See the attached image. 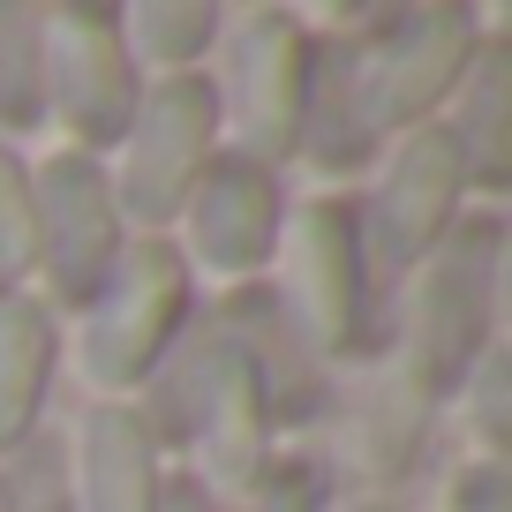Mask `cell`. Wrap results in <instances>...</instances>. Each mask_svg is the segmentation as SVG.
<instances>
[{"label": "cell", "mask_w": 512, "mask_h": 512, "mask_svg": "<svg viewBox=\"0 0 512 512\" xmlns=\"http://www.w3.org/2000/svg\"><path fill=\"white\" fill-rule=\"evenodd\" d=\"M166 512H234V505L211 497L204 482H166Z\"/></svg>", "instance_id": "cell-23"}, {"label": "cell", "mask_w": 512, "mask_h": 512, "mask_svg": "<svg viewBox=\"0 0 512 512\" xmlns=\"http://www.w3.org/2000/svg\"><path fill=\"white\" fill-rule=\"evenodd\" d=\"M144 430L211 452V475H219V482H256V475H264L272 415H264V392H256L241 347L219 332V324H196V332L174 339V354L151 369Z\"/></svg>", "instance_id": "cell-1"}, {"label": "cell", "mask_w": 512, "mask_h": 512, "mask_svg": "<svg viewBox=\"0 0 512 512\" xmlns=\"http://www.w3.org/2000/svg\"><path fill=\"white\" fill-rule=\"evenodd\" d=\"M430 407H437V400L422 392L415 377H407V369H400V377H392V384L377 392V407H369V452H377V475H400V467L422 452Z\"/></svg>", "instance_id": "cell-19"}, {"label": "cell", "mask_w": 512, "mask_h": 512, "mask_svg": "<svg viewBox=\"0 0 512 512\" xmlns=\"http://www.w3.org/2000/svg\"><path fill=\"white\" fill-rule=\"evenodd\" d=\"M128 23H136V46L181 76L219 31V0H128Z\"/></svg>", "instance_id": "cell-18"}, {"label": "cell", "mask_w": 512, "mask_h": 512, "mask_svg": "<svg viewBox=\"0 0 512 512\" xmlns=\"http://www.w3.org/2000/svg\"><path fill=\"white\" fill-rule=\"evenodd\" d=\"M46 98L91 151L121 144L128 121H136V98H144L121 31L91 16H46Z\"/></svg>", "instance_id": "cell-10"}, {"label": "cell", "mask_w": 512, "mask_h": 512, "mask_svg": "<svg viewBox=\"0 0 512 512\" xmlns=\"http://www.w3.org/2000/svg\"><path fill=\"white\" fill-rule=\"evenodd\" d=\"M121 0H53V16H91V23H113Z\"/></svg>", "instance_id": "cell-24"}, {"label": "cell", "mask_w": 512, "mask_h": 512, "mask_svg": "<svg viewBox=\"0 0 512 512\" xmlns=\"http://www.w3.org/2000/svg\"><path fill=\"white\" fill-rule=\"evenodd\" d=\"M460 189H467V166L452 151V128H407V144L392 151V174H384L362 226L369 264H384V272L422 264L460 226Z\"/></svg>", "instance_id": "cell-8"}, {"label": "cell", "mask_w": 512, "mask_h": 512, "mask_svg": "<svg viewBox=\"0 0 512 512\" xmlns=\"http://www.w3.org/2000/svg\"><path fill=\"white\" fill-rule=\"evenodd\" d=\"M128 159H121V196L113 204L136 211L144 226H166L189 189L204 181V166L219 159V98L204 76H166L151 98H136V121H128Z\"/></svg>", "instance_id": "cell-5"}, {"label": "cell", "mask_w": 512, "mask_h": 512, "mask_svg": "<svg viewBox=\"0 0 512 512\" xmlns=\"http://www.w3.org/2000/svg\"><path fill=\"white\" fill-rule=\"evenodd\" d=\"M482 53V16L467 0H430L392 16L369 46H347V76H354V113H362L369 144L392 128H415L422 113H437L452 91L467 83Z\"/></svg>", "instance_id": "cell-2"}, {"label": "cell", "mask_w": 512, "mask_h": 512, "mask_svg": "<svg viewBox=\"0 0 512 512\" xmlns=\"http://www.w3.org/2000/svg\"><path fill=\"white\" fill-rule=\"evenodd\" d=\"M354 512H392V505H354Z\"/></svg>", "instance_id": "cell-27"}, {"label": "cell", "mask_w": 512, "mask_h": 512, "mask_svg": "<svg viewBox=\"0 0 512 512\" xmlns=\"http://www.w3.org/2000/svg\"><path fill=\"white\" fill-rule=\"evenodd\" d=\"M497 219H467L437 241V264L422 279L415 302V332H407V377L445 400L475 377V362L490 354V324H497Z\"/></svg>", "instance_id": "cell-3"}, {"label": "cell", "mask_w": 512, "mask_h": 512, "mask_svg": "<svg viewBox=\"0 0 512 512\" xmlns=\"http://www.w3.org/2000/svg\"><path fill=\"white\" fill-rule=\"evenodd\" d=\"M460 91H467V106L445 121L452 151H460L475 189H505V166H512V151H505V46H482Z\"/></svg>", "instance_id": "cell-16"}, {"label": "cell", "mask_w": 512, "mask_h": 512, "mask_svg": "<svg viewBox=\"0 0 512 512\" xmlns=\"http://www.w3.org/2000/svg\"><path fill=\"white\" fill-rule=\"evenodd\" d=\"M452 512H512V490L497 467H467L460 490H452Z\"/></svg>", "instance_id": "cell-22"}, {"label": "cell", "mask_w": 512, "mask_h": 512, "mask_svg": "<svg viewBox=\"0 0 512 512\" xmlns=\"http://www.w3.org/2000/svg\"><path fill=\"white\" fill-rule=\"evenodd\" d=\"M189 324V264L166 241L121 249L113 279L98 287L91 324H83V362L98 384H151V369L174 354Z\"/></svg>", "instance_id": "cell-4"}, {"label": "cell", "mask_w": 512, "mask_h": 512, "mask_svg": "<svg viewBox=\"0 0 512 512\" xmlns=\"http://www.w3.org/2000/svg\"><path fill=\"white\" fill-rule=\"evenodd\" d=\"M189 234H196V256L211 272H256L272 264L279 249V219H287V196H279V174L256 159H211L204 181L189 189Z\"/></svg>", "instance_id": "cell-11"}, {"label": "cell", "mask_w": 512, "mask_h": 512, "mask_svg": "<svg viewBox=\"0 0 512 512\" xmlns=\"http://www.w3.org/2000/svg\"><path fill=\"white\" fill-rule=\"evenodd\" d=\"M324 8H332V16H369L377 0H324Z\"/></svg>", "instance_id": "cell-25"}, {"label": "cell", "mask_w": 512, "mask_h": 512, "mask_svg": "<svg viewBox=\"0 0 512 512\" xmlns=\"http://www.w3.org/2000/svg\"><path fill=\"white\" fill-rule=\"evenodd\" d=\"M256 512H324V490L302 460H279L256 475Z\"/></svg>", "instance_id": "cell-21"}, {"label": "cell", "mask_w": 512, "mask_h": 512, "mask_svg": "<svg viewBox=\"0 0 512 512\" xmlns=\"http://www.w3.org/2000/svg\"><path fill=\"white\" fill-rule=\"evenodd\" d=\"M309 159L324 166V174H347V166H362L369 151V128L362 113H354V76H347V38H332V46L309 53V98H302V144Z\"/></svg>", "instance_id": "cell-15"}, {"label": "cell", "mask_w": 512, "mask_h": 512, "mask_svg": "<svg viewBox=\"0 0 512 512\" xmlns=\"http://www.w3.org/2000/svg\"><path fill=\"white\" fill-rule=\"evenodd\" d=\"M76 512H166L159 437L128 407H91L76 445Z\"/></svg>", "instance_id": "cell-12"}, {"label": "cell", "mask_w": 512, "mask_h": 512, "mask_svg": "<svg viewBox=\"0 0 512 512\" xmlns=\"http://www.w3.org/2000/svg\"><path fill=\"white\" fill-rule=\"evenodd\" d=\"M0 512H16V505H8V482H0Z\"/></svg>", "instance_id": "cell-26"}, {"label": "cell", "mask_w": 512, "mask_h": 512, "mask_svg": "<svg viewBox=\"0 0 512 512\" xmlns=\"http://www.w3.org/2000/svg\"><path fill=\"white\" fill-rule=\"evenodd\" d=\"M46 113V8L0 0V121L38 128Z\"/></svg>", "instance_id": "cell-17"}, {"label": "cell", "mask_w": 512, "mask_h": 512, "mask_svg": "<svg viewBox=\"0 0 512 512\" xmlns=\"http://www.w3.org/2000/svg\"><path fill=\"white\" fill-rule=\"evenodd\" d=\"M369 249H362V211L354 204H309L294 234V287L279 294L287 317L317 354H347L369 339Z\"/></svg>", "instance_id": "cell-7"}, {"label": "cell", "mask_w": 512, "mask_h": 512, "mask_svg": "<svg viewBox=\"0 0 512 512\" xmlns=\"http://www.w3.org/2000/svg\"><path fill=\"white\" fill-rule=\"evenodd\" d=\"M309 31L294 16H256L234 46V121H241V159L279 166L302 144V98H309Z\"/></svg>", "instance_id": "cell-9"}, {"label": "cell", "mask_w": 512, "mask_h": 512, "mask_svg": "<svg viewBox=\"0 0 512 512\" xmlns=\"http://www.w3.org/2000/svg\"><path fill=\"white\" fill-rule=\"evenodd\" d=\"M31 241L53 294L91 309L121 264V204H113V181L98 174L91 151H61L31 174Z\"/></svg>", "instance_id": "cell-6"}, {"label": "cell", "mask_w": 512, "mask_h": 512, "mask_svg": "<svg viewBox=\"0 0 512 512\" xmlns=\"http://www.w3.org/2000/svg\"><path fill=\"white\" fill-rule=\"evenodd\" d=\"M219 332L241 347L256 392H264V415H309V407L324 400L317 347L302 339V324L287 317V302H279V294H264V287L234 294V309H226Z\"/></svg>", "instance_id": "cell-13"}, {"label": "cell", "mask_w": 512, "mask_h": 512, "mask_svg": "<svg viewBox=\"0 0 512 512\" xmlns=\"http://www.w3.org/2000/svg\"><path fill=\"white\" fill-rule=\"evenodd\" d=\"M31 264H38V241H31V166L0 144V287H16Z\"/></svg>", "instance_id": "cell-20"}, {"label": "cell", "mask_w": 512, "mask_h": 512, "mask_svg": "<svg viewBox=\"0 0 512 512\" xmlns=\"http://www.w3.org/2000/svg\"><path fill=\"white\" fill-rule=\"evenodd\" d=\"M53 384V317L23 294H0V452H16L38 430Z\"/></svg>", "instance_id": "cell-14"}]
</instances>
